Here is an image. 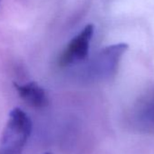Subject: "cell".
Wrapping results in <instances>:
<instances>
[{
    "instance_id": "1",
    "label": "cell",
    "mask_w": 154,
    "mask_h": 154,
    "mask_svg": "<svg viewBox=\"0 0 154 154\" xmlns=\"http://www.w3.org/2000/svg\"><path fill=\"white\" fill-rule=\"evenodd\" d=\"M32 127L31 119L22 109L11 110L0 137V154H22Z\"/></svg>"
},
{
    "instance_id": "2",
    "label": "cell",
    "mask_w": 154,
    "mask_h": 154,
    "mask_svg": "<svg viewBox=\"0 0 154 154\" xmlns=\"http://www.w3.org/2000/svg\"><path fill=\"white\" fill-rule=\"evenodd\" d=\"M124 43L115 44L104 47L94 58L92 70L93 73L101 79H108L117 72L119 62L128 49Z\"/></svg>"
},
{
    "instance_id": "3",
    "label": "cell",
    "mask_w": 154,
    "mask_h": 154,
    "mask_svg": "<svg viewBox=\"0 0 154 154\" xmlns=\"http://www.w3.org/2000/svg\"><path fill=\"white\" fill-rule=\"evenodd\" d=\"M94 30L93 25H87L69 42L59 57V64L61 66L78 63L87 57Z\"/></svg>"
},
{
    "instance_id": "4",
    "label": "cell",
    "mask_w": 154,
    "mask_h": 154,
    "mask_svg": "<svg viewBox=\"0 0 154 154\" xmlns=\"http://www.w3.org/2000/svg\"><path fill=\"white\" fill-rule=\"evenodd\" d=\"M14 86L20 98L29 106L42 109L48 105L49 100L43 87L35 82H29L25 85L14 84Z\"/></svg>"
},
{
    "instance_id": "5",
    "label": "cell",
    "mask_w": 154,
    "mask_h": 154,
    "mask_svg": "<svg viewBox=\"0 0 154 154\" xmlns=\"http://www.w3.org/2000/svg\"><path fill=\"white\" fill-rule=\"evenodd\" d=\"M143 118L147 122L154 125V94L143 108Z\"/></svg>"
},
{
    "instance_id": "6",
    "label": "cell",
    "mask_w": 154,
    "mask_h": 154,
    "mask_svg": "<svg viewBox=\"0 0 154 154\" xmlns=\"http://www.w3.org/2000/svg\"><path fill=\"white\" fill-rule=\"evenodd\" d=\"M45 154H51V153H49V152H46V153H45Z\"/></svg>"
}]
</instances>
